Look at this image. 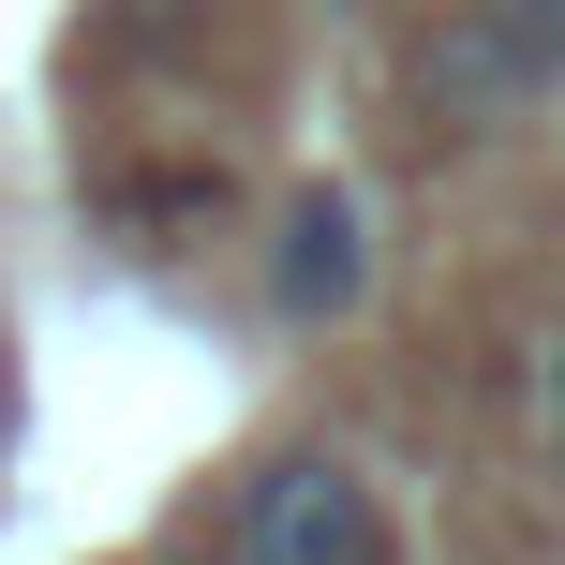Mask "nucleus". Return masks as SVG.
Returning <instances> with one entry per match:
<instances>
[{
	"label": "nucleus",
	"mask_w": 565,
	"mask_h": 565,
	"mask_svg": "<svg viewBox=\"0 0 565 565\" xmlns=\"http://www.w3.org/2000/svg\"><path fill=\"white\" fill-rule=\"evenodd\" d=\"M358 282H372V224H358V194H328V179H312V194H282L268 298L312 328V312H358Z\"/></svg>",
	"instance_id": "obj_3"
},
{
	"label": "nucleus",
	"mask_w": 565,
	"mask_h": 565,
	"mask_svg": "<svg viewBox=\"0 0 565 565\" xmlns=\"http://www.w3.org/2000/svg\"><path fill=\"white\" fill-rule=\"evenodd\" d=\"M551 75H565V0H461L417 45V89L447 119H507V105H536Z\"/></svg>",
	"instance_id": "obj_2"
},
{
	"label": "nucleus",
	"mask_w": 565,
	"mask_h": 565,
	"mask_svg": "<svg viewBox=\"0 0 565 565\" xmlns=\"http://www.w3.org/2000/svg\"><path fill=\"white\" fill-rule=\"evenodd\" d=\"M536 431L565 447V342H551V372H536Z\"/></svg>",
	"instance_id": "obj_4"
},
{
	"label": "nucleus",
	"mask_w": 565,
	"mask_h": 565,
	"mask_svg": "<svg viewBox=\"0 0 565 565\" xmlns=\"http://www.w3.org/2000/svg\"><path fill=\"white\" fill-rule=\"evenodd\" d=\"M238 565H402V536H387V507H372L358 461L282 447L268 477L238 491Z\"/></svg>",
	"instance_id": "obj_1"
}]
</instances>
